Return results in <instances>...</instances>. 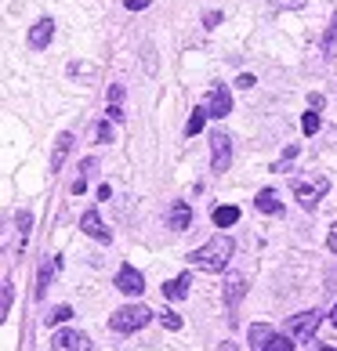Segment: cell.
<instances>
[{"mask_svg": "<svg viewBox=\"0 0 337 351\" xmlns=\"http://www.w3.org/2000/svg\"><path fill=\"white\" fill-rule=\"evenodd\" d=\"M232 250H236V243L218 232L214 239H207L200 250L189 254V261H192V268H200V271H222L232 261Z\"/></svg>", "mask_w": 337, "mask_h": 351, "instance_id": "obj_1", "label": "cell"}, {"mask_svg": "<svg viewBox=\"0 0 337 351\" xmlns=\"http://www.w3.org/2000/svg\"><path fill=\"white\" fill-rule=\"evenodd\" d=\"M149 319H152V311L146 304H124L120 311H113V315H109V326L116 333H135L141 326H149Z\"/></svg>", "mask_w": 337, "mask_h": 351, "instance_id": "obj_2", "label": "cell"}, {"mask_svg": "<svg viewBox=\"0 0 337 351\" xmlns=\"http://www.w3.org/2000/svg\"><path fill=\"white\" fill-rule=\"evenodd\" d=\"M290 189H294V196H297V203H301L305 206V210H312V206L323 199V196H327V192H330V178H312V181H305V178H294L290 181Z\"/></svg>", "mask_w": 337, "mask_h": 351, "instance_id": "obj_3", "label": "cell"}, {"mask_svg": "<svg viewBox=\"0 0 337 351\" xmlns=\"http://www.w3.org/2000/svg\"><path fill=\"white\" fill-rule=\"evenodd\" d=\"M319 330V311L316 308H308V311H297V315L287 319V333L294 337V341H308Z\"/></svg>", "mask_w": 337, "mask_h": 351, "instance_id": "obj_4", "label": "cell"}, {"mask_svg": "<svg viewBox=\"0 0 337 351\" xmlns=\"http://www.w3.org/2000/svg\"><path fill=\"white\" fill-rule=\"evenodd\" d=\"M229 163H232V138L225 131H214L211 134V171H229Z\"/></svg>", "mask_w": 337, "mask_h": 351, "instance_id": "obj_5", "label": "cell"}, {"mask_svg": "<svg viewBox=\"0 0 337 351\" xmlns=\"http://www.w3.org/2000/svg\"><path fill=\"white\" fill-rule=\"evenodd\" d=\"M203 106H207V116H214V120H225V116L232 112V95H229V87H211V90H207V98H203Z\"/></svg>", "mask_w": 337, "mask_h": 351, "instance_id": "obj_6", "label": "cell"}, {"mask_svg": "<svg viewBox=\"0 0 337 351\" xmlns=\"http://www.w3.org/2000/svg\"><path fill=\"white\" fill-rule=\"evenodd\" d=\"M51 348L55 351H91V337L80 330H58L51 337Z\"/></svg>", "mask_w": 337, "mask_h": 351, "instance_id": "obj_7", "label": "cell"}, {"mask_svg": "<svg viewBox=\"0 0 337 351\" xmlns=\"http://www.w3.org/2000/svg\"><path fill=\"white\" fill-rule=\"evenodd\" d=\"M116 290L127 293V297H138L141 290H146V279H141V271L135 265H124L120 271H116Z\"/></svg>", "mask_w": 337, "mask_h": 351, "instance_id": "obj_8", "label": "cell"}, {"mask_svg": "<svg viewBox=\"0 0 337 351\" xmlns=\"http://www.w3.org/2000/svg\"><path fill=\"white\" fill-rule=\"evenodd\" d=\"M243 293H247V282L243 276H229L225 279V308H229V319H236V308L243 301Z\"/></svg>", "mask_w": 337, "mask_h": 351, "instance_id": "obj_9", "label": "cell"}, {"mask_svg": "<svg viewBox=\"0 0 337 351\" xmlns=\"http://www.w3.org/2000/svg\"><path fill=\"white\" fill-rule=\"evenodd\" d=\"M69 149H73V134L69 131H62L58 138H55V149H51V174H58L62 171V163H66V156H69Z\"/></svg>", "mask_w": 337, "mask_h": 351, "instance_id": "obj_10", "label": "cell"}, {"mask_svg": "<svg viewBox=\"0 0 337 351\" xmlns=\"http://www.w3.org/2000/svg\"><path fill=\"white\" fill-rule=\"evenodd\" d=\"M51 36H55V22H51V19H40V22H36L33 29H30V47H33V51H44V47L51 44Z\"/></svg>", "mask_w": 337, "mask_h": 351, "instance_id": "obj_11", "label": "cell"}, {"mask_svg": "<svg viewBox=\"0 0 337 351\" xmlns=\"http://www.w3.org/2000/svg\"><path fill=\"white\" fill-rule=\"evenodd\" d=\"M80 228L87 232L91 239H98V243H109V228L102 225V217H98V210H87V214L80 217Z\"/></svg>", "mask_w": 337, "mask_h": 351, "instance_id": "obj_12", "label": "cell"}, {"mask_svg": "<svg viewBox=\"0 0 337 351\" xmlns=\"http://www.w3.org/2000/svg\"><path fill=\"white\" fill-rule=\"evenodd\" d=\"M189 221H192V206H189L185 199H174L171 214H167V225H171L174 232H185V228H189Z\"/></svg>", "mask_w": 337, "mask_h": 351, "instance_id": "obj_13", "label": "cell"}, {"mask_svg": "<svg viewBox=\"0 0 337 351\" xmlns=\"http://www.w3.org/2000/svg\"><path fill=\"white\" fill-rule=\"evenodd\" d=\"M189 282H192V271H181L178 279L163 282V297H167V301H185V297H189Z\"/></svg>", "mask_w": 337, "mask_h": 351, "instance_id": "obj_14", "label": "cell"}, {"mask_svg": "<svg viewBox=\"0 0 337 351\" xmlns=\"http://www.w3.org/2000/svg\"><path fill=\"white\" fill-rule=\"evenodd\" d=\"M272 337H276V330H272L268 322H254V326H251V348L262 351V348L272 341Z\"/></svg>", "mask_w": 337, "mask_h": 351, "instance_id": "obj_15", "label": "cell"}, {"mask_svg": "<svg viewBox=\"0 0 337 351\" xmlns=\"http://www.w3.org/2000/svg\"><path fill=\"white\" fill-rule=\"evenodd\" d=\"M254 206H257L262 214H279V210H283V206H279V196H276L272 189H262V192H257Z\"/></svg>", "mask_w": 337, "mask_h": 351, "instance_id": "obj_16", "label": "cell"}, {"mask_svg": "<svg viewBox=\"0 0 337 351\" xmlns=\"http://www.w3.org/2000/svg\"><path fill=\"white\" fill-rule=\"evenodd\" d=\"M58 265H62L58 257H55V261H51V265H47V261L40 265V271H36V301H40V297L47 293V286H51V276H55V268H58Z\"/></svg>", "mask_w": 337, "mask_h": 351, "instance_id": "obj_17", "label": "cell"}, {"mask_svg": "<svg viewBox=\"0 0 337 351\" xmlns=\"http://www.w3.org/2000/svg\"><path fill=\"white\" fill-rule=\"evenodd\" d=\"M214 225L218 228H229V225H236L240 221V206H214Z\"/></svg>", "mask_w": 337, "mask_h": 351, "instance_id": "obj_18", "label": "cell"}, {"mask_svg": "<svg viewBox=\"0 0 337 351\" xmlns=\"http://www.w3.org/2000/svg\"><path fill=\"white\" fill-rule=\"evenodd\" d=\"M91 174H95V160L87 156V160L80 163V174H76V181H73V196H84V189H87V178H91Z\"/></svg>", "mask_w": 337, "mask_h": 351, "instance_id": "obj_19", "label": "cell"}, {"mask_svg": "<svg viewBox=\"0 0 337 351\" xmlns=\"http://www.w3.org/2000/svg\"><path fill=\"white\" fill-rule=\"evenodd\" d=\"M11 301H15V282L4 276V282H0V319L11 311Z\"/></svg>", "mask_w": 337, "mask_h": 351, "instance_id": "obj_20", "label": "cell"}, {"mask_svg": "<svg viewBox=\"0 0 337 351\" xmlns=\"http://www.w3.org/2000/svg\"><path fill=\"white\" fill-rule=\"evenodd\" d=\"M15 225H19V254H22V250H25V239H30L33 214H30V210H19V221H15Z\"/></svg>", "mask_w": 337, "mask_h": 351, "instance_id": "obj_21", "label": "cell"}, {"mask_svg": "<svg viewBox=\"0 0 337 351\" xmlns=\"http://www.w3.org/2000/svg\"><path fill=\"white\" fill-rule=\"evenodd\" d=\"M203 123H207V106H200V109H192V116H189V123H185V134L192 138V134H200L203 131Z\"/></svg>", "mask_w": 337, "mask_h": 351, "instance_id": "obj_22", "label": "cell"}, {"mask_svg": "<svg viewBox=\"0 0 337 351\" xmlns=\"http://www.w3.org/2000/svg\"><path fill=\"white\" fill-rule=\"evenodd\" d=\"M69 319H73V308L62 304V308L51 311V315H44V326H62V322H69Z\"/></svg>", "mask_w": 337, "mask_h": 351, "instance_id": "obj_23", "label": "cell"}, {"mask_svg": "<svg viewBox=\"0 0 337 351\" xmlns=\"http://www.w3.org/2000/svg\"><path fill=\"white\" fill-rule=\"evenodd\" d=\"M262 351H294V337H290V333H276Z\"/></svg>", "mask_w": 337, "mask_h": 351, "instance_id": "obj_24", "label": "cell"}, {"mask_svg": "<svg viewBox=\"0 0 337 351\" xmlns=\"http://www.w3.org/2000/svg\"><path fill=\"white\" fill-rule=\"evenodd\" d=\"M319 123H323V120H319V112H316V109L301 116V131H305V134H316V131H319Z\"/></svg>", "mask_w": 337, "mask_h": 351, "instance_id": "obj_25", "label": "cell"}, {"mask_svg": "<svg viewBox=\"0 0 337 351\" xmlns=\"http://www.w3.org/2000/svg\"><path fill=\"white\" fill-rule=\"evenodd\" d=\"M334 47H337V22L327 29V40H323V51H327V55H334Z\"/></svg>", "mask_w": 337, "mask_h": 351, "instance_id": "obj_26", "label": "cell"}, {"mask_svg": "<svg viewBox=\"0 0 337 351\" xmlns=\"http://www.w3.org/2000/svg\"><path fill=\"white\" fill-rule=\"evenodd\" d=\"M297 156V145H287V152H283V160L276 163V171H290V160Z\"/></svg>", "mask_w": 337, "mask_h": 351, "instance_id": "obj_27", "label": "cell"}, {"mask_svg": "<svg viewBox=\"0 0 337 351\" xmlns=\"http://www.w3.org/2000/svg\"><path fill=\"white\" fill-rule=\"evenodd\" d=\"M160 319H163V326H167V330H181V319H178V311H163Z\"/></svg>", "mask_w": 337, "mask_h": 351, "instance_id": "obj_28", "label": "cell"}, {"mask_svg": "<svg viewBox=\"0 0 337 351\" xmlns=\"http://www.w3.org/2000/svg\"><path fill=\"white\" fill-rule=\"evenodd\" d=\"M95 134H98V141H113V127H109L106 120H102V123L95 127Z\"/></svg>", "mask_w": 337, "mask_h": 351, "instance_id": "obj_29", "label": "cell"}, {"mask_svg": "<svg viewBox=\"0 0 337 351\" xmlns=\"http://www.w3.org/2000/svg\"><path fill=\"white\" fill-rule=\"evenodd\" d=\"M218 22H222V11H207V15H203L207 29H218Z\"/></svg>", "mask_w": 337, "mask_h": 351, "instance_id": "obj_30", "label": "cell"}, {"mask_svg": "<svg viewBox=\"0 0 337 351\" xmlns=\"http://www.w3.org/2000/svg\"><path fill=\"white\" fill-rule=\"evenodd\" d=\"M254 84H257V80H254L251 73H240V76H236V87H240V90H251Z\"/></svg>", "mask_w": 337, "mask_h": 351, "instance_id": "obj_31", "label": "cell"}, {"mask_svg": "<svg viewBox=\"0 0 337 351\" xmlns=\"http://www.w3.org/2000/svg\"><path fill=\"white\" fill-rule=\"evenodd\" d=\"M323 106H327V98H323L319 90H316V95H308V109H316V112H319Z\"/></svg>", "mask_w": 337, "mask_h": 351, "instance_id": "obj_32", "label": "cell"}, {"mask_svg": "<svg viewBox=\"0 0 337 351\" xmlns=\"http://www.w3.org/2000/svg\"><path fill=\"white\" fill-rule=\"evenodd\" d=\"M124 116H127V112L120 109V101H113V106H109V120H116V123H120Z\"/></svg>", "mask_w": 337, "mask_h": 351, "instance_id": "obj_33", "label": "cell"}, {"mask_svg": "<svg viewBox=\"0 0 337 351\" xmlns=\"http://www.w3.org/2000/svg\"><path fill=\"white\" fill-rule=\"evenodd\" d=\"M124 4L131 8V11H146V8L152 4V0H124Z\"/></svg>", "mask_w": 337, "mask_h": 351, "instance_id": "obj_34", "label": "cell"}, {"mask_svg": "<svg viewBox=\"0 0 337 351\" xmlns=\"http://www.w3.org/2000/svg\"><path fill=\"white\" fill-rule=\"evenodd\" d=\"M109 98H113V101H124V84H113V87H109Z\"/></svg>", "mask_w": 337, "mask_h": 351, "instance_id": "obj_35", "label": "cell"}, {"mask_svg": "<svg viewBox=\"0 0 337 351\" xmlns=\"http://www.w3.org/2000/svg\"><path fill=\"white\" fill-rule=\"evenodd\" d=\"M327 246L337 254V221H334V228H330V236H327Z\"/></svg>", "mask_w": 337, "mask_h": 351, "instance_id": "obj_36", "label": "cell"}, {"mask_svg": "<svg viewBox=\"0 0 337 351\" xmlns=\"http://www.w3.org/2000/svg\"><path fill=\"white\" fill-rule=\"evenodd\" d=\"M312 351H337V344H319V348H312Z\"/></svg>", "mask_w": 337, "mask_h": 351, "instance_id": "obj_37", "label": "cell"}, {"mask_svg": "<svg viewBox=\"0 0 337 351\" xmlns=\"http://www.w3.org/2000/svg\"><path fill=\"white\" fill-rule=\"evenodd\" d=\"M218 351H240V348H236V344H229V341H225V344H222V348H218Z\"/></svg>", "mask_w": 337, "mask_h": 351, "instance_id": "obj_38", "label": "cell"}, {"mask_svg": "<svg viewBox=\"0 0 337 351\" xmlns=\"http://www.w3.org/2000/svg\"><path fill=\"white\" fill-rule=\"evenodd\" d=\"M330 322H334V326H337V304L330 308Z\"/></svg>", "mask_w": 337, "mask_h": 351, "instance_id": "obj_39", "label": "cell"}, {"mask_svg": "<svg viewBox=\"0 0 337 351\" xmlns=\"http://www.w3.org/2000/svg\"><path fill=\"white\" fill-rule=\"evenodd\" d=\"M334 22H337V15H334Z\"/></svg>", "mask_w": 337, "mask_h": 351, "instance_id": "obj_40", "label": "cell"}]
</instances>
